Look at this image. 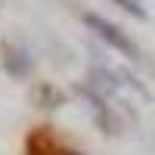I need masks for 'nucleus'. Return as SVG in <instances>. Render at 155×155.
Listing matches in <instances>:
<instances>
[{
  "mask_svg": "<svg viewBox=\"0 0 155 155\" xmlns=\"http://www.w3.org/2000/svg\"><path fill=\"white\" fill-rule=\"evenodd\" d=\"M28 155H74V152L62 143L53 130L41 127V130L28 134Z\"/></svg>",
  "mask_w": 155,
  "mask_h": 155,
  "instance_id": "f257e3e1",
  "label": "nucleus"
}]
</instances>
